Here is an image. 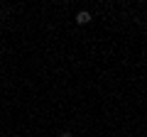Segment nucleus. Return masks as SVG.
<instances>
[{
	"label": "nucleus",
	"mask_w": 147,
	"mask_h": 137,
	"mask_svg": "<svg viewBox=\"0 0 147 137\" xmlns=\"http://www.w3.org/2000/svg\"><path fill=\"white\" fill-rule=\"evenodd\" d=\"M59 137H71V132H61V135H59Z\"/></svg>",
	"instance_id": "nucleus-2"
},
{
	"label": "nucleus",
	"mask_w": 147,
	"mask_h": 137,
	"mask_svg": "<svg viewBox=\"0 0 147 137\" xmlns=\"http://www.w3.org/2000/svg\"><path fill=\"white\" fill-rule=\"evenodd\" d=\"M91 20H93V17H91V12H88V10H81L79 15H76V22H79V25H88Z\"/></svg>",
	"instance_id": "nucleus-1"
}]
</instances>
